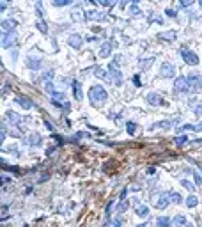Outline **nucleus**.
Here are the masks:
<instances>
[{
  "label": "nucleus",
  "mask_w": 202,
  "mask_h": 227,
  "mask_svg": "<svg viewBox=\"0 0 202 227\" xmlns=\"http://www.w3.org/2000/svg\"><path fill=\"white\" fill-rule=\"evenodd\" d=\"M186 204H188L190 208H195V206L199 204V200H197V197H195V195H190V197H188V200H186Z\"/></svg>",
  "instance_id": "obj_19"
},
{
  "label": "nucleus",
  "mask_w": 202,
  "mask_h": 227,
  "mask_svg": "<svg viewBox=\"0 0 202 227\" xmlns=\"http://www.w3.org/2000/svg\"><path fill=\"white\" fill-rule=\"evenodd\" d=\"M16 103L21 105V107L25 108V110L32 108V101H28V98H25V96H20V98H16Z\"/></svg>",
  "instance_id": "obj_10"
},
{
  "label": "nucleus",
  "mask_w": 202,
  "mask_h": 227,
  "mask_svg": "<svg viewBox=\"0 0 202 227\" xmlns=\"http://www.w3.org/2000/svg\"><path fill=\"white\" fill-rule=\"evenodd\" d=\"M82 43H83V37L80 36V34H73V36L69 37V44H71L73 48H80V46H82Z\"/></svg>",
  "instance_id": "obj_8"
},
{
  "label": "nucleus",
  "mask_w": 202,
  "mask_h": 227,
  "mask_svg": "<svg viewBox=\"0 0 202 227\" xmlns=\"http://www.w3.org/2000/svg\"><path fill=\"white\" fill-rule=\"evenodd\" d=\"M133 84H136V87H140V78L138 76H133Z\"/></svg>",
  "instance_id": "obj_29"
},
{
  "label": "nucleus",
  "mask_w": 202,
  "mask_h": 227,
  "mask_svg": "<svg viewBox=\"0 0 202 227\" xmlns=\"http://www.w3.org/2000/svg\"><path fill=\"white\" fill-rule=\"evenodd\" d=\"M37 29L41 30V32H46V23H44V21H39V23H37Z\"/></svg>",
  "instance_id": "obj_26"
},
{
  "label": "nucleus",
  "mask_w": 202,
  "mask_h": 227,
  "mask_svg": "<svg viewBox=\"0 0 202 227\" xmlns=\"http://www.w3.org/2000/svg\"><path fill=\"white\" fill-rule=\"evenodd\" d=\"M195 114H197V115H202V105L195 107Z\"/></svg>",
  "instance_id": "obj_28"
},
{
  "label": "nucleus",
  "mask_w": 202,
  "mask_h": 227,
  "mask_svg": "<svg viewBox=\"0 0 202 227\" xmlns=\"http://www.w3.org/2000/svg\"><path fill=\"white\" fill-rule=\"evenodd\" d=\"M177 145H183L184 142H186V137H176V140H174Z\"/></svg>",
  "instance_id": "obj_24"
},
{
  "label": "nucleus",
  "mask_w": 202,
  "mask_h": 227,
  "mask_svg": "<svg viewBox=\"0 0 202 227\" xmlns=\"http://www.w3.org/2000/svg\"><path fill=\"white\" fill-rule=\"evenodd\" d=\"M14 43H16V34H14V32L4 36V41H2V46H4V48H11Z\"/></svg>",
  "instance_id": "obj_7"
},
{
  "label": "nucleus",
  "mask_w": 202,
  "mask_h": 227,
  "mask_svg": "<svg viewBox=\"0 0 202 227\" xmlns=\"http://www.w3.org/2000/svg\"><path fill=\"white\" fill-rule=\"evenodd\" d=\"M174 71H176V68L172 66V64H170V62H165L163 66H161L160 75L163 76V78H170V76H174Z\"/></svg>",
  "instance_id": "obj_6"
},
{
  "label": "nucleus",
  "mask_w": 202,
  "mask_h": 227,
  "mask_svg": "<svg viewBox=\"0 0 202 227\" xmlns=\"http://www.w3.org/2000/svg\"><path fill=\"white\" fill-rule=\"evenodd\" d=\"M195 183H197V185H200V183H202V179H200L199 176H195Z\"/></svg>",
  "instance_id": "obj_32"
},
{
  "label": "nucleus",
  "mask_w": 202,
  "mask_h": 227,
  "mask_svg": "<svg viewBox=\"0 0 202 227\" xmlns=\"http://www.w3.org/2000/svg\"><path fill=\"white\" fill-rule=\"evenodd\" d=\"M136 215L138 216H147L149 215V208L147 206H138L136 208Z\"/></svg>",
  "instance_id": "obj_16"
},
{
  "label": "nucleus",
  "mask_w": 202,
  "mask_h": 227,
  "mask_svg": "<svg viewBox=\"0 0 202 227\" xmlns=\"http://www.w3.org/2000/svg\"><path fill=\"white\" fill-rule=\"evenodd\" d=\"M160 37H163V39H174V37H176V32H174V30H170V32H165V34H161Z\"/></svg>",
  "instance_id": "obj_21"
},
{
  "label": "nucleus",
  "mask_w": 202,
  "mask_h": 227,
  "mask_svg": "<svg viewBox=\"0 0 202 227\" xmlns=\"http://www.w3.org/2000/svg\"><path fill=\"white\" fill-rule=\"evenodd\" d=\"M114 227H121V220H115L114 222Z\"/></svg>",
  "instance_id": "obj_33"
},
{
  "label": "nucleus",
  "mask_w": 202,
  "mask_h": 227,
  "mask_svg": "<svg viewBox=\"0 0 202 227\" xmlns=\"http://www.w3.org/2000/svg\"><path fill=\"white\" fill-rule=\"evenodd\" d=\"M27 62H28V68H32V69H37L39 66H41V60H39V59L34 60L32 57H28V60H27Z\"/></svg>",
  "instance_id": "obj_15"
},
{
  "label": "nucleus",
  "mask_w": 202,
  "mask_h": 227,
  "mask_svg": "<svg viewBox=\"0 0 202 227\" xmlns=\"http://www.w3.org/2000/svg\"><path fill=\"white\" fill-rule=\"evenodd\" d=\"M73 92H75V98L76 100H82V84H80V82L73 84Z\"/></svg>",
  "instance_id": "obj_13"
},
{
  "label": "nucleus",
  "mask_w": 202,
  "mask_h": 227,
  "mask_svg": "<svg viewBox=\"0 0 202 227\" xmlns=\"http://www.w3.org/2000/svg\"><path fill=\"white\" fill-rule=\"evenodd\" d=\"M87 18L89 20H98V21H101V20H105V14L99 13V11H91V13L87 14Z\"/></svg>",
  "instance_id": "obj_12"
},
{
  "label": "nucleus",
  "mask_w": 202,
  "mask_h": 227,
  "mask_svg": "<svg viewBox=\"0 0 202 227\" xmlns=\"http://www.w3.org/2000/svg\"><path fill=\"white\" fill-rule=\"evenodd\" d=\"M39 142H41V137L39 135H32L30 137V145H39Z\"/></svg>",
  "instance_id": "obj_20"
},
{
  "label": "nucleus",
  "mask_w": 202,
  "mask_h": 227,
  "mask_svg": "<svg viewBox=\"0 0 202 227\" xmlns=\"http://www.w3.org/2000/svg\"><path fill=\"white\" fill-rule=\"evenodd\" d=\"M188 89H190V85H188V78L181 76V78H177V80H176V84H174V91H176V92H184V91H188Z\"/></svg>",
  "instance_id": "obj_5"
},
{
  "label": "nucleus",
  "mask_w": 202,
  "mask_h": 227,
  "mask_svg": "<svg viewBox=\"0 0 202 227\" xmlns=\"http://www.w3.org/2000/svg\"><path fill=\"white\" fill-rule=\"evenodd\" d=\"M2 27H4V30H13V27H16V21H13V20H9V21H4L2 23Z\"/></svg>",
  "instance_id": "obj_18"
},
{
  "label": "nucleus",
  "mask_w": 202,
  "mask_h": 227,
  "mask_svg": "<svg viewBox=\"0 0 202 227\" xmlns=\"http://www.w3.org/2000/svg\"><path fill=\"white\" fill-rule=\"evenodd\" d=\"M126 208H128V202L124 200L123 204H119V211H126Z\"/></svg>",
  "instance_id": "obj_27"
},
{
  "label": "nucleus",
  "mask_w": 202,
  "mask_h": 227,
  "mask_svg": "<svg viewBox=\"0 0 202 227\" xmlns=\"http://www.w3.org/2000/svg\"><path fill=\"white\" fill-rule=\"evenodd\" d=\"M174 225H176V227H184V225H186V218H184L183 215L176 216V218H174Z\"/></svg>",
  "instance_id": "obj_14"
},
{
  "label": "nucleus",
  "mask_w": 202,
  "mask_h": 227,
  "mask_svg": "<svg viewBox=\"0 0 202 227\" xmlns=\"http://www.w3.org/2000/svg\"><path fill=\"white\" fill-rule=\"evenodd\" d=\"M136 227H147V225H145V224H140V225H136Z\"/></svg>",
  "instance_id": "obj_34"
},
{
  "label": "nucleus",
  "mask_w": 202,
  "mask_h": 227,
  "mask_svg": "<svg viewBox=\"0 0 202 227\" xmlns=\"http://www.w3.org/2000/svg\"><path fill=\"white\" fill-rule=\"evenodd\" d=\"M147 101L151 103V105H160L161 103V98H160V94H156V92H151V94H147Z\"/></svg>",
  "instance_id": "obj_11"
},
{
  "label": "nucleus",
  "mask_w": 202,
  "mask_h": 227,
  "mask_svg": "<svg viewBox=\"0 0 202 227\" xmlns=\"http://www.w3.org/2000/svg\"><path fill=\"white\" fill-rule=\"evenodd\" d=\"M158 227H170V220H168L167 216L158 218Z\"/></svg>",
  "instance_id": "obj_17"
},
{
  "label": "nucleus",
  "mask_w": 202,
  "mask_h": 227,
  "mask_svg": "<svg viewBox=\"0 0 202 227\" xmlns=\"http://www.w3.org/2000/svg\"><path fill=\"white\" fill-rule=\"evenodd\" d=\"M181 55H183V59H184L186 64H191V66H197V64H199L197 55L193 52H190V50H186V48H183V50H181Z\"/></svg>",
  "instance_id": "obj_4"
},
{
  "label": "nucleus",
  "mask_w": 202,
  "mask_h": 227,
  "mask_svg": "<svg viewBox=\"0 0 202 227\" xmlns=\"http://www.w3.org/2000/svg\"><path fill=\"white\" fill-rule=\"evenodd\" d=\"M183 186H186V188H191V186H193V185H191L190 181H183Z\"/></svg>",
  "instance_id": "obj_30"
},
{
  "label": "nucleus",
  "mask_w": 202,
  "mask_h": 227,
  "mask_svg": "<svg viewBox=\"0 0 202 227\" xmlns=\"http://www.w3.org/2000/svg\"><path fill=\"white\" fill-rule=\"evenodd\" d=\"M108 76L114 80V84H115V85H121V84H123V75H121V71L117 69L115 62L108 66Z\"/></svg>",
  "instance_id": "obj_2"
},
{
  "label": "nucleus",
  "mask_w": 202,
  "mask_h": 227,
  "mask_svg": "<svg viewBox=\"0 0 202 227\" xmlns=\"http://www.w3.org/2000/svg\"><path fill=\"white\" fill-rule=\"evenodd\" d=\"M170 200L172 202H181V195H179V193H172L170 192Z\"/></svg>",
  "instance_id": "obj_23"
},
{
  "label": "nucleus",
  "mask_w": 202,
  "mask_h": 227,
  "mask_svg": "<svg viewBox=\"0 0 202 227\" xmlns=\"http://www.w3.org/2000/svg\"><path fill=\"white\" fill-rule=\"evenodd\" d=\"M200 5H202V2H200Z\"/></svg>",
  "instance_id": "obj_35"
},
{
  "label": "nucleus",
  "mask_w": 202,
  "mask_h": 227,
  "mask_svg": "<svg viewBox=\"0 0 202 227\" xmlns=\"http://www.w3.org/2000/svg\"><path fill=\"white\" fill-rule=\"evenodd\" d=\"M89 98H91L92 103L99 105V103H103L105 100H108V94H107V91H105V87H103V85H94V87H91Z\"/></svg>",
  "instance_id": "obj_1"
},
{
  "label": "nucleus",
  "mask_w": 202,
  "mask_h": 227,
  "mask_svg": "<svg viewBox=\"0 0 202 227\" xmlns=\"http://www.w3.org/2000/svg\"><path fill=\"white\" fill-rule=\"evenodd\" d=\"M135 131H136V124L128 123V133H130V135H135Z\"/></svg>",
  "instance_id": "obj_22"
},
{
  "label": "nucleus",
  "mask_w": 202,
  "mask_h": 227,
  "mask_svg": "<svg viewBox=\"0 0 202 227\" xmlns=\"http://www.w3.org/2000/svg\"><path fill=\"white\" fill-rule=\"evenodd\" d=\"M167 14H168V16H176V13H174L172 9H167Z\"/></svg>",
  "instance_id": "obj_31"
},
{
  "label": "nucleus",
  "mask_w": 202,
  "mask_h": 227,
  "mask_svg": "<svg viewBox=\"0 0 202 227\" xmlns=\"http://www.w3.org/2000/svg\"><path fill=\"white\" fill-rule=\"evenodd\" d=\"M110 53V44H103L101 48V55H108Z\"/></svg>",
  "instance_id": "obj_25"
},
{
  "label": "nucleus",
  "mask_w": 202,
  "mask_h": 227,
  "mask_svg": "<svg viewBox=\"0 0 202 227\" xmlns=\"http://www.w3.org/2000/svg\"><path fill=\"white\" fill-rule=\"evenodd\" d=\"M168 197H170V192H167L165 195H161V197H160V200L156 202V206H158V208H167V206H168V202H172Z\"/></svg>",
  "instance_id": "obj_9"
},
{
  "label": "nucleus",
  "mask_w": 202,
  "mask_h": 227,
  "mask_svg": "<svg viewBox=\"0 0 202 227\" xmlns=\"http://www.w3.org/2000/svg\"><path fill=\"white\" fill-rule=\"evenodd\" d=\"M188 85H190L191 92H199L202 89V78L199 75H190L188 76Z\"/></svg>",
  "instance_id": "obj_3"
},
{
  "label": "nucleus",
  "mask_w": 202,
  "mask_h": 227,
  "mask_svg": "<svg viewBox=\"0 0 202 227\" xmlns=\"http://www.w3.org/2000/svg\"><path fill=\"white\" fill-rule=\"evenodd\" d=\"M200 170H202V169H200Z\"/></svg>",
  "instance_id": "obj_36"
}]
</instances>
